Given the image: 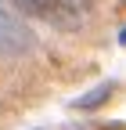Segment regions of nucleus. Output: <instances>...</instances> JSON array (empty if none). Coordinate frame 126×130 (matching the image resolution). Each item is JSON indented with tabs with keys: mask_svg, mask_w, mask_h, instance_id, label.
I'll use <instances>...</instances> for the list:
<instances>
[{
	"mask_svg": "<svg viewBox=\"0 0 126 130\" xmlns=\"http://www.w3.org/2000/svg\"><path fill=\"white\" fill-rule=\"evenodd\" d=\"M33 43H36L33 29H29L14 11L0 7V58H22V54L33 51Z\"/></svg>",
	"mask_w": 126,
	"mask_h": 130,
	"instance_id": "2",
	"label": "nucleus"
},
{
	"mask_svg": "<svg viewBox=\"0 0 126 130\" xmlns=\"http://www.w3.org/2000/svg\"><path fill=\"white\" fill-rule=\"evenodd\" d=\"M108 98V87H97L94 94H87V98H79V101H76V108H94L97 101H104Z\"/></svg>",
	"mask_w": 126,
	"mask_h": 130,
	"instance_id": "3",
	"label": "nucleus"
},
{
	"mask_svg": "<svg viewBox=\"0 0 126 130\" xmlns=\"http://www.w3.org/2000/svg\"><path fill=\"white\" fill-rule=\"evenodd\" d=\"M14 11L54 29H79L90 14V0H11Z\"/></svg>",
	"mask_w": 126,
	"mask_h": 130,
	"instance_id": "1",
	"label": "nucleus"
},
{
	"mask_svg": "<svg viewBox=\"0 0 126 130\" xmlns=\"http://www.w3.org/2000/svg\"><path fill=\"white\" fill-rule=\"evenodd\" d=\"M119 43H126V29H122V32H119Z\"/></svg>",
	"mask_w": 126,
	"mask_h": 130,
	"instance_id": "4",
	"label": "nucleus"
}]
</instances>
